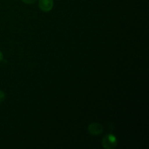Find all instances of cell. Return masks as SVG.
<instances>
[{
    "label": "cell",
    "mask_w": 149,
    "mask_h": 149,
    "mask_svg": "<svg viewBox=\"0 0 149 149\" xmlns=\"http://www.w3.org/2000/svg\"><path fill=\"white\" fill-rule=\"evenodd\" d=\"M39 7L43 12H49L53 7V0H39Z\"/></svg>",
    "instance_id": "obj_3"
},
{
    "label": "cell",
    "mask_w": 149,
    "mask_h": 149,
    "mask_svg": "<svg viewBox=\"0 0 149 149\" xmlns=\"http://www.w3.org/2000/svg\"><path fill=\"white\" fill-rule=\"evenodd\" d=\"M118 141L116 137L112 134L106 135L102 140V146L106 149H113L116 147Z\"/></svg>",
    "instance_id": "obj_1"
},
{
    "label": "cell",
    "mask_w": 149,
    "mask_h": 149,
    "mask_svg": "<svg viewBox=\"0 0 149 149\" xmlns=\"http://www.w3.org/2000/svg\"><path fill=\"white\" fill-rule=\"evenodd\" d=\"M2 60H3V54H2V52L0 51V63L2 61Z\"/></svg>",
    "instance_id": "obj_6"
},
{
    "label": "cell",
    "mask_w": 149,
    "mask_h": 149,
    "mask_svg": "<svg viewBox=\"0 0 149 149\" xmlns=\"http://www.w3.org/2000/svg\"><path fill=\"white\" fill-rule=\"evenodd\" d=\"M4 99H5V94H4V92L0 90V103H2Z\"/></svg>",
    "instance_id": "obj_4"
},
{
    "label": "cell",
    "mask_w": 149,
    "mask_h": 149,
    "mask_svg": "<svg viewBox=\"0 0 149 149\" xmlns=\"http://www.w3.org/2000/svg\"><path fill=\"white\" fill-rule=\"evenodd\" d=\"M23 2H24L25 4H33L36 0H21Z\"/></svg>",
    "instance_id": "obj_5"
},
{
    "label": "cell",
    "mask_w": 149,
    "mask_h": 149,
    "mask_svg": "<svg viewBox=\"0 0 149 149\" xmlns=\"http://www.w3.org/2000/svg\"><path fill=\"white\" fill-rule=\"evenodd\" d=\"M87 130L89 133L92 135H100L103 131V125L99 123H92L88 126Z\"/></svg>",
    "instance_id": "obj_2"
}]
</instances>
